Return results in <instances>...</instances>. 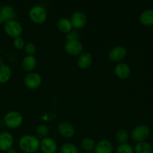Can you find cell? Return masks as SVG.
Wrapping results in <instances>:
<instances>
[{"label":"cell","instance_id":"obj_14","mask_svg":"<svg viewBox=\"0 0 153 153\" xmlns=\"http://www.w3.org/2000/svg\"><path fill=\"white\" fill-rule=\"evenodd\" d=\"M114 146L108 140H102L97 143L94 153H113Z\"/></svg>","mask_w":153,"mask_h":153},{"label":"cell","instance_id":"obj_29","mask_svg":"<svg viewBox=\"0 0 153 153\" xmlns=\"http://www.w3.org/2000/svg\"><path fill=\"white\" fill-rule=\"evenodd\" d=\"M13 45L16 49H22L25 47V40L21 37H16L13 39Z\"/></svg>","mask_w":153,"mask_h":153},{"label":"cell","instance_id":"obj_33","mask_svg":"<svg viewBox=\"0 0 153 153\" xmlns=\"http://www.w3.org/2000/svg\"><path fill=\"white\" fill-rule=\"evenodd\" d=\"M1 64H2V58L0 57V65H1Z\"/></svg>","mask_w":153,"mask_h":153},{"label":"cell","instance_id":"obj_5","mask_svg":"<svg viewBox=\"0 0 153 153\" xmlns=\"http://www.w3.org/2000/svg\"><path fill=\"white\" fill-rule=\"evenodd\" d=\"M150 134V129L146 125H139L136 126L131 132V137L137 143L146 141Z\"/></svg>","mask_w":153,"mask_h":153},{"label":"cell","instance_id":"obj_2","mask_svg":"<svg viewBox=\"0 0 153 153\" xmlns=\"http://www.w3.org/2000/svg\"><path fill=\"white\" fill-rule=\"evenodd\" d=\"M3 122L4 126L7 128L14 129L19 128L22 125L23 122V117L19 111H10L5 114L3 118Z\"/></svg>","mask_w":153,"mask_h":153},{"label":"cell","instance_id":"obj_21","mask_svg":"<svg viewBox=\"0 0 153 153\" xmlns=\"http://www.w3.org/2000/svg\"><path fill=\"white\" fill-rule=\"evenodd\" d=\"M134 153H153L152 145L146 141L137 143L134 149Z\"/></svg>","mask_w":153,"mask_h":153},{"label":"cell","instance_id":"obj_8","mask_svg":"<svg viewBox=\"0 0 153 153\" xmlns=\"http://www.w3.org/2000/svg\"><path fill=\"white\" fill-rule=\"evenodd\" d=\"M70 22H71L73 28L75 29H80L85 26L87 23V16L84 12L77 10L75 11L72 14L70 17Z\"/></svg>","mask_w":153,"mask_h":153},{"label":"cell","instance_id":"obj_24","mask_svg":"<svg viewBox=\"0 0 153 153\" xmlns=\"http://www.w3.org/2000/svg\"><path fill=\"white\" fill-rule=\"evenodd\" d=\"M49 127L45 124H40L36 128V137H38L39 139H43L45 137H48L49 134Z\"/></svg>","mask_w":153,"mask_h":153},{"label":"cell","instance_id":"obj_11","mask_svg":"<svg viewBox=\"0 0 153 153\" xmlns=\"http://www.w3.org/2000/svg\"><path fill=\"white\" fill-rule=\"evenodd\" d=\"M14 139L13 135L7 131H2L0 133V150L6 152L13 147Z\"/></svg>","mask_w":153,"mask_h":153},{"label":"cell","instance_id":"obj_18","mask_svg":"<svg viewBox=\"0 0 153 153\" xmlns=\"http://www.w3.org/2000/svg\"><path fill=\"white\" fill-rule=\"evenodd\" d=\"M22 69L27 72H32L37 65V59L34 55H26L21 63Z\"/></svg>","mask_w":153,"mask_h":153},{"label":"cell","instance_id":"obj_4","mask_svg":"<svg viewBox=\"0 0 153 153\" xmlns=\"http://www.w3.org/2000/svg\"><path fill=\"white\" fill-rule=\"evenodd\" d=\"M4 30L7 36L14 39L21 36L22 33V26L20 22L13 19L4 22Z\"/></svg>","mask_w":153,"mask_h":153},{"label":"cell","instance_id":"obj_31","mask_svg":"<svg viewBox=\"0 0 153 153\" xmlns=\"http://www.w3.org/2000/svg\"><path fill=\"white\" fill-rule=\"evenodd\" d=\"M4 22V19H3L2 16H1V13H0V24L3 23V22Z\"/></svg>","mask_w":153,"mask_h":153},{"label":"cell","instance_id":"obj_9","mask_svg":"<svg viewBox=\"0 0 153 153\" xmlns=\"http://www.w3.org/2000/svg\"><path fill=\"white\" fill-rule=\"evenodd\" d=\"M64 49L66 52L70 55L79 56L83 52V45L79 40L78 41H67L64 45Z\"/></svg>","mask_w":153,"mask_h":153},{"label":"cell","instance_id":"obj_30","mask_svg":"<svg viewBox=\"0 0 153 153\" xmlns=\"http://www.w3.org/2000/svg\"><path fill=\"white\" fill-rule=\"evenodd\" d=\"M6 153H17V152H16V149H14L13 147H11L10 149H9L8 150L6 151Z\"/></svg>","mask_w":153,"mask_h":153},{"label":"cell","instance_id":"obj_6","mask_svg":"<svg viewBox=\"0 0 153 153\" xmlns=\"http://www.w3.org/2000/svg\"><path fill=\"white\" fill-rule=\"evenodd\" d=\"M127 55V50L123 46H116L108 52V58L115 63L123 62Z\"/></svg>","mask_w":153,"mask_h":153},{"label":"cell","instance_id":"obj_20","mask_svg":"<svg viewBox=\"0 0 153 153\" xmlns=\"http://www.w3.org/2000/svg\"><path fill=\"white\" fill-rule=\"evenodd\" d=\"M12 76V70L7 64H2L0 65V84H4L8 82Z\"/></svg>","mask_w":153,"mask_h":153},{"label":"cell","instance_id":"obj_34","mask_svg":"<svg viewBox=\"0 0 153 153\" xmlns=\"http://www.w3.org/2000/svg\"><path fill=\"white\" fill-rule=\"evenodd\" d=\"M83 153H94V152H83Z\"/></svg>","mask_w":153,"mask_h":153},{"label":"cell","instance_id":"obj_1","mask_svg":"<svg viewBox=\"0 0 153 153\" xmlns=\"http://www.w3.org/2000/svg\"><path fill=\"white\" fill-rule=\"evenodd\" d=\"M40 140L35 135L25 134L19 140V147L25 153H35L40 149Z\"/></svg>","mask_w":153,"mask_h":153},{"label":"cell","instance_id":"obj_7","mask_svg":"<svg viewBox=\"0 0 153 153\" xmlns=\"http://www.w3.org/2000/svg\"><path fill=\"white\" fill-rule=\"evenodd\" d=\"M25 86L29 89H36L39 88L42 83V78L39 73L35 72H30L24 79Z\"/></svg>","mask_w":153,"mask_h":153},{"label":"cell","instance_id":"obj_32","mask_svg":"<svg viewBox=\"0 0 153 153\" xmlns=\"http://www.w3.org/2000/svg\"><path fill=\"white\" fill-rule=\"evenodd\" d=\"M3 126H4V122H3V120H0V128H1Z\"/></svg>","mask_w":153,"mask_h":153},{"label":"cell","instance_id":"obj_15","mask_svg":"<svg viewBox=\"0 0 153 153\" xmlns=\"http://www.w3.org/2000/svg\"><path fill=\"white\" fill-rule=\"evenodd\" d=\"M93 62V56L90 52H83L79 55L77 59V65L81 69H87L91 67Z\"/></svg>","mask_w":153,"mask_h":153},{"label":"cell","instance_id":"obj_17","mask_svg":"<svg viewBox=\"0 0 153 153\" xmlns=\"http://www.w3.org/2000/svg\"><path fill=\"white\" fill-rule=\"evenodd\" d=\"M140 23L146 26L153 25V9H146L141 12L139 16Z\"/></svg>","mask_w":153,"mask_h":153},{"label":"cell","instance_id":"obj_10","mask_svg":"<svg viewBox=\"0 0 153 153\" xmlns=\"http://www.w3.org/2000/svg\"><path fill=\"white\" fill-rule=\"evenodd\" d=\"M40 149L43 153H55L58 149V144L54 139L46 137L40 140Z\"/></svg>","mask_w":153,"mask_h":153},{"label":"cell","instance_id":"obj_19","mask_svg":"<svg viewBox=\"0 0 153 153\" xmlns=\"http://www.w3.org/2000/svg\"><path fill=\"white\" fill-rule=\"evenodd\" d=\"M57 28L61 32L67 34L70 31L73 30V25H72L70 19L66 17H61L58 20L56 23Z\"/></svg>","mask_w":153,"mask_h":153},{"label":"cell","instance_id":"obj_27","mask_svg":"<svg viewBox=\"0 0 153 153\" xmlns=\"http://www.w3.org/2000/svg\"><path fill=\"white\" fill-rule=\"evenodd\" d=\"M79 38H80V34L76 30H72L66 35L67 41H78L79 40Z\"/></svg>","mask_w":153,"mask_h":153},{"label":"cell","instance_id":"obj_12","mask_svg":"<svg viewBox=\"0 0 153 153\" xmlns=\"http://www.w3.org/2000/svg\"><path fill=\"white\" fill-rule=\"evenodd\" d=\"M114 73L117 78L120 79H126L131 75V68L128 64L120 62L115 65Z\"/></svg>","mask_w":153,"mask_h":153},{"label":"cell","instance_id":"obj_16","mask_svg":"<svg viewBox=\"0 0 153 153\" xmlns=\"http://www.w3.org/2000/svg\"><path fill=\"white\" fill-rule=\"evenodd\" d=\"M0 13L2 16L4 22L13 20L16 17V11L13 6L10 4H4L0 7Z\"/></svg>","mask_w":153,"mask_h":153},{"label":"cell","instance_id":"obj_22","mask_svg":"<svg viewBox=\"0 0 153 153\" xmlns=\"http://www.w3.org/2000/svg\"><path fill=\"white\" fill-rule=\"evenodd\" d=\"M97 143L95 140L91 137H85L82 140V146L85 152H94Z\"/></svg>","mask_w":153,"mask_h":153},{"label":"cell","instance_id":"obj_28","mask_svg":"<svg viewBox=\"0 0 153 153\" xmlns=\"http://www.w3.org/2000/svg\"><path fill=\"white\" fill-rule=\"evenodd\" d=\"M25 52L26 55H34L36 52V46L33 43H28L25 45Z\"/></svg>","mask_w":153,"mask_h":153},{"label":"cell","instance_id":"obj_13","mask_svg":"<svg viewBox=\"0 0 153 153\" xmlns=\"http://www.w3.org/2000/svg\"><path fill=\"white\" fill-rule=\"evenodd\" d=\"M58 132L62 137L70 138L75 134V128L71 123L67 122H62L58 125Z\"/></svg>","mask_w":153,"mask_h":153},{"label":"cell","instance_id":"obj_26","mask_svg":"<svg viewBox=\"0 0 153 153\" xmlns=\"http://www.w3.org/2000/svg\"><path fill=\"white\" fill-rule=\"evenodd\" d=\"M116 153H134V151L132 146L126 143L123 144H120L117 147Z\"/></svg>","mask_w":153,"mask_h":153},{"label":"cell","instance_id":"obj_3","mask_svg":"<svg viewBox=\"0 0 153 153\" xmlns=\"http://www.w3.org/2000/svg\"><path fill=\"white\" fill-rule=\"evenodd\" d=\"M28 16L33 22L36 24H42L47 19V12L43 6L37 4L30 9Z\"/></svg>","mask_w":153,"mask_h":153},{"label":"cell","instance_id":"obj_23","mask_svg":"<svg viewBox=\"0 0 153 153\" xmlns=\"http://www.w3.org/2000/svg\"><path fill=\"white\" fill-rule=\"evenodd\" d=\"M116 140L120 144H123V143H126L128 142V138H129V134L127 130L124 129V128H121V129L118 130L116 133Z\"/></svg>","mask_w":153,"mask_h":153},{"label":"cell","instance_id":"obj_25","mask_svg":"<svg viewBox=\"0 0 153 153\" xmlns=\"http://www.w3.org/2000/svg\"><path fill=\"white\" fill-rule=\"evenodd\" d=\"M61 153H79L77 146L71 143H64L60 148Z\"/></svg>","mask_w":153,"mask_h":153}]
</instances>
